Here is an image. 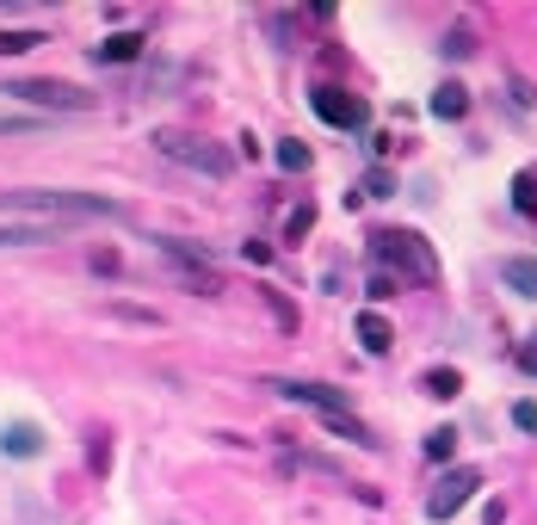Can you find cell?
<instances>
[{"mask_svg":"<svg viewBox=\"0 0 537 525\" xmlns=\"http://www.w3.org/2000/svg\"><path fill=\"white\" fill-rule=\"evenodd\" d=\"M420 390L433 396V402H451V396L463 390V371H457V365H433V371L420 377Z\"/></svg>","mask_w":537,"mask_h":525,"instance_id":"5bb4252c","label":"cell"},{"mask_svg":"<svg viewBox=\"0 0 537 525\" xmlns=\"http://www.w3.org/2000/svg\"><path fill=\"white\" fill-rule=\"evenodd\" d=\"M0 451H7V458H38V451H44V433L25 427V420H13V427L0 433Z\"/></svg>","mask_w":537,"mask_h":525,"instance_id":"30bf717a","label":"cell"},{"mask_svg":"<svg viewBox=\"0 0 537 525\" xmlns=\"http://www.w3.org/2000/svg\"><path fill=\"white\" fill-rule=\"evenodd\" d=\"M500 285H507L513 297H531V303H537V260H525V254L500 260Z\"/></svg>","mask_w":537,"mask_h":525,"instance_id":"9c48e42d","label":"cell"},{"mask_svg":"<svg viewBox=\"0 0 537 525\" xmlns=\"http://www.w3.org/2000/svg\"><path fill=\"white\" fill-rule=\"evenodd\" d=\"M396 285H402V278H389V272H371V285H365V291L383 303V297H396Z\"/></svg>","mask_w":537,"mask_h":525,"instance_id":"cb8c5ba5","label":"cell"},{"mask_svg":"<svg viewBox=\"0 0 537 525\" xmlns=\"http://www.w3.org/2000/svg\"><path fill=\"white\" fill-rule=\"evenodd\" d=\"M0 210L25 223H81V217H124V204L99 198V192H56V186H25V192H0Z\"/></svg>","mask_w":537,"mask_h":525,"instance_id":"6da1fadb","label":"cell"},{"mask_svg":"<svg viewBox=\"0 0 537 525\" xmlns=\"http://www.w3.org/2000/svg\"><path fill=\"white\" fill-rule=\"evenodd\" d=\"M62 229L56 223H13V229H0V248H38V241H56Z\"/></svg>","mask_w":537,"mask_h":525,"instance_id":"4fadbf2b","label":"cell"},{"mask_svg":"<svg viewBox=\"0 0 537 525\" xmlns=\"http://www.w3.org/2000/svg\"><path fill=\"white\" fill-rule=\"evenodd\" d=\"M272 390H278L284 402H303V408H315V414H352L346 390H328V383H297V377H278Z\"/></svg>","mask_w":537,"mask_h":525,"instance_id":"52a82bcc","label":"cell"},{"mask_svg":"<svg viewBox=\"0 0 537 525\" xmlns=\"http://www.w3.org/2000/svg\"><path fill=\"white\" fill-rule=\"evenodd\" d=\"M272 155H278V167H284V173H309V161H315V155L297 143V136H284V143H278Z\"/></svg>","mask_w":537,"mask_h":525,"instance_id":"e0dca14e","label":"cell"},{"mask_svg":"<svg viewBox=\"0 0 537 525\" xmlns=\"http://www.w3.org/2000/svg\"><path fill=\"white\" fill-rule=\"evenodd\" d=\"M155 149L179 167H192V173H210V180H223V173L235 167V155L223 143H210V136H192V130H161L155 136Z\"/></svg>","mask_w":537,"mask_h":525,"instance_id":"3957f363","label":"cell"},{"mask_svg":"<svg viewBox=\"0 0 537 525\" xmlns=\"http://www.w3.org/2000/svg\"><path fill=\"white\" fill-rule=\"evenodd\" d=\"M513 427L519 433H537V402H513Z\"/></svg>","mask_w":537,"mask_h":525,"instance_id":"603a6c76","label":"cell"},{"mask_svg":"<svg viewBox=\"0 0 537 525\" xmlns=\"http://www.w3.org/2000/svg\"><path fill=\"white\" fill-rule=\"evenodd\" d=\"M389 192H396V173H389V167H371L365 186H358V198H389Z\"/></svg>","mask_w":537,"mask_h":525,"instance_id":"44dd1931","label":"cell"},{"mask_svg":"<svg viewBox=\"0 0 537 525\" xmlns=\"http://www.w3.org/2000/svg\"><path fill=\"white\" fill-rule=\"evenodd\" d=\"M321 427H328L334 439H352V445H365V451L377 445V433H371V427H365V420H358V414H321Z\"/></svg>","mask_w":537,"mask_h":525,"instance_id":"7c38bea8","label":"cell"},{"mask_svg":"<svg viewBox=\"0 0 537 525\" xmlns=\"http://www.w3.org/2000/svg\"><path fill=\"white\" fill-rule=\"evenodd\" d=\"M439 50H445L451 62H463V56H470V50H476V31H470V25H451V31H445V44H439Z\"/></svg>","mask_w":537,"mask_h":525,"instance_id":"d6986e66","label":"cell"},{"mask_svg":"<svg viewBox=\"0 0 537 525\" xmlns=\"http://www.w3.org/2000/svg\"><path fill=\"white\" fill-rule=\"evenodd\" d=\"M420 451H426V458H433V464H445L451 451H457V433H451V427H433V433H426V445H420Z\"/></svg>","mask_w":537,"mask_h":525,"instance_id":"ffe728a7","label":"cell"},{"mask_svg":"<svg viewBox=\"0 0 537 525\" xmlns=\"http://www.w3.org/2000/svg\"><path fill=\"white\" fill-rule=\"evenodd\" d=\"M118 266H124V260H118V254H112V248H93V272H105V278H112V272H118Z\"/></svg>","mask_w":537,"mask_h":525,"instance_id":"484cf974","label":"cell"},{"mask_svg":"<svg viewBox=\"0 0 537 525\" xmlns=\"http://www.w3.org/2000/svg\"><path fill=\"white\" fill-rule=\"evenodd\" d=\"M476 488H482V470H470V464H463V470H445V476L433 482V495H426V519H451L463 501L476 495Z\"/></svg>","mask_w":537,"mask_h":525,"instance_id":"8992f818","label":"cell"},{"mask_svg":"<svg viewBox=\"0 0 537 525\" xmlns=\"http://www.w3.org/2000/svg\"><path fill=\"white\" fill-rule=\"evenodd\" d=\"M309 105H315V118L334 124V130H365L371 124V105L358 99V93H346V87H328V81L309 93Z\"/></svg>","mask_w":537,"mask_h":525,"instance_id":"5b68a950","label":"cell"},{"mask_svg":"<svg viewBox=\"0 0 537 525\" xmlns=\"http://www.w3.org/2000/svg\"><path fill=\"white\" fill-rule=\"evenodd\" d=\"M519 371H531V377H537V334L519 346Z\"/></svg>","mask_w":537,"mask_h":525,"instance_id":"4316f807","label":"cell"},{"mask_svg":"<svg viewBox=\"0 0 537 525\" xmlns=\"http://www.w3.org/2000/svg\"><path fill=\"white\" fill-rule=\"evenodd\" d=\"M112 315H124V322H161L155 309H136V303H112Z\"/></svg>","mask_w":537,"mask_h":525,"instance_id":"d4e9b609","label":"cell"},{"mask_svg":"<svg viewBox=\"0 0 537 525\" xmlns=\"http://www.w3.org/2000/svg\"><path fill=\"white\" fill-rule=\"evenodd\" d=\"M93 56H99V62H136V56H142V38H136V31H112V38H105Z\"/></svg>","mask_w":537,"mask_h":525,"instance_id":"9a60e30c","label":"cell"},{"mask_svg":"<svg viewBox=\"0 0 537 525\" xmlns=\"http://www.w3.org/2000/svg\"><path fill=\"white\" fill-rule=\"evenodd\" d=\"M352 334H358V346H365V353H377V359L389 353V346H396V328H389L377 309H365V315H358V322H352Z\"/></svg>","mask_w":537,"mask_h":525,"instance_id":"ba28073f","label":"cell"},{"mask_svg":"<svg viewBox=\"0 0 537 525\" xmlns=\"http://www.w3.org/2000/svg\"><path fill=\"white\" fill-rule=\"evenodd\" d=\"M513 210H519V217H537V167L513 173Z\"/></svg>","mask_w":537,"mask_h":525,"instance_id":"2e32d148","label":"cell"},{"mask_svg":"<svg viewBox=\"0 0 537 525\" xmlns=\"http://www.w3.org/2000/svg\"><path fill=\"white\" fill-rule=\"evenodd\" d=\"M0 93L19 99V105H31V118H38V112H87V105H93V93H87V87H75V81H50V75L7 81Z\"/></svg>","mask_w":537,"mask_h":525,"instance_id":"277c9868","label":"cell"},{"mask_svg":"<svg viewBox=\"0 0 537 525\" xmlns=\"http://www.w3.org/2000/svg\"><path fill=\"white\" fill-rule=\"evenodd\" d=\"M371 254H377V272H389V278H414V285H433L439 278V254L414 229H377Z\"/></svg>","mask_w":537,"mask_h":525,"instance_id":"7a4b0ae2","label":"cell"},{"mask_svg":"<svg viewBox=\"0 0 537 525\" xmlns=\"http://www.w3.org/2000/svg\"><path fill=\"white\" fill-rule=\"evenodd\" d=\"M44 31H0V56H19V50H38Z\"/></svg>","mask_w":537,"mask_h":525,"instance_id":"7402d4cb","label":"cell"},{"mask_svg":"<svg viewBox=\"0 0 537 525\" xmlns=\"http://www.w3.org/2000/svg\"><path fill=\"white\" fill-rule=\"evenodd\" d=\"M315 229V204L303 198V204H291V217H284V241H303Z\"/></svg>","mask_w":537,"mask_h":525,"instance_id":"ac0fdd59","label":"cell"},{"mask_svg":"<svg viewBox=\"0 0 537 525\" xmlns=\"http://www.w3.org/2000/svg\"><path fill=\"white\" fill-rule=\"evenodd\" d=\"M463 112H470V87H463V81H445V87L433 93V118H445V124H457Z\"/></svg>","mask_w":537,"mask_h":525,"instance_id":"8fae6325","label":"cell"}]
</instances>
